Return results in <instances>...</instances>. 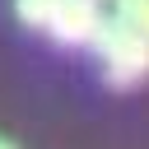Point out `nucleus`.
I'll return each instance as SVG.
<instances>
[{"mask_svg": "<svg viewBox=\"0 0 149 149\" xmlns=\"http://www.w3.org/2000/svg\"><path fill=\"white\" fill-rule=\"evenodd\" d=\"M93 47H98V56H102V70H107V84H112V88H130V84L149 79V37L135 33L130 23L102 19Z\"/></svg>", "mask_w": 149, "mask_h": 149, "instance_id": "nucleus-1", "label": "nucleus"}, {"mask_svg": "<svg viewBox=\"0 0 149 149\" xmlns=\"http://www.w3.org/2000/svg\"><path fill=\"white\" fill-rule=\"evenodd\" d=\"M98 28H102V14H98V0H61L56 5V14H51V37L56 42H65V47H93V37H98Z\"/></svg>", "mask_w": 149, "mask_h": 149, "instance_id": "nucleus-2", "label": "nucleus"}, {"mask_svg": "<svg viewBox=\"0 0 149 149\" xmlns=\"http://www.w3.org/2000/svg\"><path fill=\"white\" fill-rule=\"evenodd\" d=\"M56 5H61V0H14V14H19L28 28H51Z\"/></svg>", "mask_w": 149, "mask_h": 149, "instance_id": "nucleus-3", "label": "nucleus"}, {"mask_svg": "<svg viewBox=\"0 0 149 149\" xmlns=\"http://www.w3.org/2000/svg\"><path fill=\"white\" fill-rule=\"evenodd\" d=\"M116 19L149 37V0H116Z\"/></svg>", "mask_w": 149, "mask_h": 149, "instance_id": "nucleus-4", "label": "nucleus"}, {"mask_svg": "<svg viewBox=\"0 0 149 149\" xmlns=\"http://www.w3.org/2000/svg\"><path fill=\"white\" fill-rule=\"evenodd\" d=\"M0 149H14V144H9V140H0Z\"/></svg>", "mask_w": 149, "mask_h": 149, "instance_id": "nucleus-5", "label": "nucleus"}]
</instances>
